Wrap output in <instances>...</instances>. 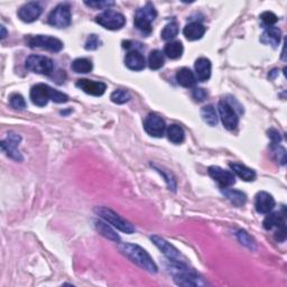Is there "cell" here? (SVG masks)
Segmentation results:
<instances>
[{"mask_svg":"<svg viewBox=\"0 0 287 287\" xmlns=\"http://www.w3.org/2000/svg\"><path fill=\"white\" fill-rule=\"evenodd\" d=\"M71 9L67 4H61L52 11L49 16V24L56 28H65L71 24Z\"/></svg>","mask_w":287,"mask_h":287,"instance_id":"7","label":"cell"},{"mask_svg":"<svg viewBox=\"0 0 287 287\" xmlns=\"http://www.w3.org/2000/svg\"><path fill=\"white\" fill-rule=\"evenodd\" d=\"M183 45L181 42L175 41V42H169L165 45V48H164V53L166 54V56H168L169 59L172 60H177L180 59L182 54H183Z\"/></svg>","mask_w":287,"mask_h":287,"instance_id":"27","label":"cell"},{"mask_svg":"<svg viewBox=\"0 0 287 287\" xmlns=\"http://www.w3.org/2000/svg\"><path fill=\"white\" fill-rule=\"evenodd\" d=\"M176 81L184 88H192L195 84V77L190 69L183 68L176 73Z\"/></svg>","mask_w":287,"mask_h":287,"instance_id":"24","label":"cell"},{"mask_svg":"<svg viewBox=\"0 0 287 287\" xmlns=\"http://www.w3.org/2000/svg\"><path fill=\"white\" fill-rule=\"evenodd\" d=\"M205 33V27L203 25L199 24V23H190L187 24L183 31V34L189 41H197L202 39V36Z\"/></svg>","mask_w":287,"mask_h":287,"instance_id":"22","label":"cell"},{"mask_svg":"<svg viewBox=\"0 0 287 287\" xmlns=\"http://www.w3.org/2000/svg\"><path fill=\"white\" fill-rule=\"evenodd\" d=\"M42 12L43 9L39 3H27L18 11V17L25 23H33L39 20Z\"/></svg>","mask_w":287,"mask_h":287,"instance_id":"15","label":"cell"},{"mask_svg":"<svg viewBox=\"0 0 287 287\" xmlns=\"http://www.w3.org/2000/svg\"><path fill=\"white\" fill-rule=\"evenodd\" d=\"M211 69H212V64H211V61L209 59H197L195 62V73L197 80L201 82L208 81L211 77Z\"/></svg>","mask_w":287,"mask_h":287,"instance_id":"19","label":"cell"},{"mask_svg":"<svg viewBox=\"0 0 287 287\" xmlns=\"http://www.w3.org/2000/svg\"><path fill=\"white\" fill-rule=\"evenodd\" d=\"M229 166L232 169L233 173L241 178V180L246 181V182L255 181L256 172L253 171V169L244 166L242 165V164H239V163H230Z\"/></svg>","mask_w":287,"mask_h":287,"instance_id":"21","label":"cell"},{"mask_svg":"<svg viewBox=\"0 0 287 287\" xmlns=\"http://www.w3.org/2000/svg\"><path fill=\"white\" fill-rule=\"evenodd\" d=\"M71 68L75 73H89L91 72L93 65L88 59H77L72 62Z\"/></svg>","mask_w":287,"mask_h":287,"instance_id":"31","label":"cell"},{"mask_svg":"<svg viewBox=\"0 0 287 287\" xmlns=\"http://www.w3.org/2000/svg\"><path fill=\"white\" fill-rule=\"evenodd\" d=\"M84 4L95 9H109L110 7L115 6L114 2H107V0L105 2H86Z\"/></svg>","mask_w":287,"mask_h":287,"instance_id":"38","label":"cell"},{"mask_svg":"<svg viewBox=\"0 0 287 287\" xmlns=\"http://www.w3.org/2000/svg\"><path fill=\"white\" fill-rule=\"evenodd\" d=\"M164 63H165V60H164V55L161 51L155 50L150 52L148 56V65L150 69L159 70L163 67Z\"/></svg>","mask_w":287,"mask_h":287,"instance_id":"30","label":"cell"},{"mask_svg":"<svg viewBox=\"0 0 287 287\" xmlns=\"http://www.w3.org/2000/svg\"><path fill=\"white\" fill-rule=\"evenodd\" d=\"M6 36H7L6 28H5V26H2V40H4Z\"/></svg>","mask_w":287,"mask_h":287,"instance_id":"43","label":"cell"},{"mask_svg":"<svg viewBox=\"0 0 287 287\" xmlns=\"http://www.w3.org/2000/svg\"><path fill=\"white\" fill-rule=\"evenodd\" d=\"M260 20L266 26H271V25L276 24L277 21H278V18H277V16L275 15L274 13L265 12L260 15Z\"/></svg>","mask_w":287,"mask_h":287,"instance_id":"37","label":"cell"},{"mask_svg":"<svg viewBox=\"0 0 287 287\" xmlns=\"http://www.w3.org/2000/svg\"><path fill=\"white\" fill-rule=\"evenodd\" d=\"M154 167L156 168L157 171L162 174V175L164 176V178H165V181H166V183H167V185H168V187H169V190L175 191V190H176V181H175V178L173 177L172 173L166 174V173H165V171H164L163 168H159V167H157L156 165H154Z\"/></svg>","mask_w":287,"mask_h":287,"instance_id":"36","label":"cell"},{"mask_svg":"<svg viewBox=\"0 0 287 287\" xmlns=\"http://www.w3.org/2000/svg\"><path fill=\"white\" fill-rule=\"evenodd\" d=\"M263 228L266 230H270L272 228H279L281 225H285V212L283 210V213L280 212H274L266 216L263 220Z\"/></svg>","mask_w":287,"mask_h":287,"instance_id":"25","label":"cell"},{"mask_svg":"<svg viewBox=\"0 0 287 287\" xmlns=\"http://www.w3.org/2000/svg\"><path fill=\"white\" fill-rule=\"evenodd\" d=\"M22 137L18 136L17 134L9 133L7 138L2 142V150L3 152L13 159H15L16 162H23L24 161V157L21 154L20 150H18L17 146L21 143Z\"/></svg>","mask_w":287,"mask_h":287,"instance_id":"12","label":"cell"},{"mask_svg":"<svg viewBox=\"0 0 287 287\" xmlns=\"http://www.w3.org/2000/svg\"><path fill=\"white\" fill-rule=\"evenodd\" d=\"M218 109L224 128L228 130L236 129L239 124V117L232 106L227 100H221L218 105Z\"/></svg>","mask_w":287,"mask_h":287,"instance_id":"8","label":"cell"},{"mask_svg":"<svg viewBox=\"0 0 287 287\" xmlns=\"http://www.w3.org/2000/svg\"><path fill=\"white\" fill-rule=\"evenodd\" d=\"M208 172L209 175L212 177L222 189L232 186L234 182H236V177H234L232 172L227 171V169H223L219 166H211L209 167Z\"/></svg>","mask_w":287,"mask_h":287,"instance_id":"13","label":"cell"},{"mask_svg":"<svg viewBox=\"0 0 287 287\" xmlns=\"http://www.w3.org/2000/svg\"><path fill=\"white\" fill-rule=\"evenodd\" d=\"M281 32L278 27H268L267 30L262 33L260 37V42L265 45H270L272 48H277L280 43Z\"/></svg>","mask_w":287,"mask_h":287,"instance_id":"20","label":"cell"},{"mask_svg":"<svg viewBox=\"0 0 287 287\" xmlns=\"http://www.w3.org/2000/svg\"><path fill=\"white\" fill-rule=\"evenodd\" d=\"M28 45L32 49H43L50 52H60L63 49V43L56 37L37 35L28 41Z\"/></svg>","mask_w":287,"mask_h":287,"instance_id":"9","label":"cell"},{"mask_svg":"<svg viewBox=\"0 0 287 287\" xmlns=\"http://www.w3.org/2000/svg\"><path fill=\"white\" fill-rule=\"evenodd\" d=\"M95 212L102 218L105 221H107L108 223L111 224L112 227L120 230V231L125 233H134L135 232V227L131 224L129 221H127L126 219L122 218L118 213H116L115 211H112L111 209L105 208V206H97L95 209Z\"/></svg>","mask_w":287,"mask_h":287,"instance_id":"3","label":"cell"},{"mask_svg":"<svg viewBox=\"0 0 287 287\" xmlns=\"http://www.w3.org/2000/svg\"><path fill=\"white\" fill-rule=\"evenodd\" d=\"M237 237L239 239V241L241 244H243L244 247H247L251 250H255L256 249V243L253 241V239L249 236V234L244 231V230H239L237 233Z\"/></svg>","mask_w":287,"mask_h":287,"instance_id":"34","label":"cell"},{"mask_svg":"<svg viewBox=\"0 0 287 287\" xmlns=\"http://www.w3.org/2000/svg\"><path fill=\"white\" fill-rule=\"evenodd\" d=\"M275 206V200L269 193L267 192H259L257 193L256 199H255V208L258 213H269L270 211L274 209Z\"/></svg>","mask_w":287,"mask_h":287,"instance_id":"17","label":"cell"},{"mask_svg":"<svg viewBox=\"0 0 287 287\" xmlns=\"http://www.w3.org/2000/svg\"><path fill=\"white\" fill-rule=\"evenodd\" d=\"M222 193L224 194V196L227 197V199L231 202L232 204L237 205V206H241L244 203H246L247 201V196L244 193H242L241 191H237V190H229L225 187L224 190H222Z\"/></svg>","mask_w":287,"mask_h":287,"instance_id":"26","label":"cell"},{"mask_svg":"<svg viewBox=\"0 0 287 287\" xmlns=\"http://www.w3.org/2000/svg\"><path fill=\"white\" fill-rule=\"evenodd\" d=\"M178 34V25L176 22H172L167 24L165 27H164V30L162 31V39L164 41H171L173 39H175Z\"/></svg>","mask_w":287,"mask_h":287,"instance_id":"32","label":"cell"},{"mask_svg":"<svg viewBox=\"0 0 287 287\" xmlns=\"http://www.w3.org/2000/svg\"><path fill=\"white\" fill-rule=\"evenodd\" d=\"M167 137L174 144H181L184 142L185 133L181 126L171 125L166 130Z\"/></svg>","mask_w":287,"mask_h":287,"instance_id":"28","label":"cell"},{"mask_svg":"<svg viewBox=\"0 0 287 287\" xmlns=\"http://www.w3.org/2000/svg\"><path fill=\"white\" fill-rule=\"evenodd\" d=\"M268 137L270 138L272 145H278L281 142V135L279 131L276 129L268 130Z\"/></svg>","mask_w":287,"mask_h":287,"instance_id":"41","label":"cell"},{"mask_svg":"<svg viewBox=\"0 0 287 287\" xmlns=\"http://www.w3.org/2000/svg\"><path fill=\"white\" fill-rule=\"evenodd\" d=\"M125 63L127 68L133 70V71H142L145 69V58L143 54L138 51H130L128 54L126 55Z\"/></svg>","mask_w":287,"mask_h":287,"instance_id":"18","label":"cell"},{"mask_svg":"<svg viewBox=\"0 0 287 287\" xmlns=\"http://www.w3.org/2000/svg\"><path fill=\"white\" fill-rule=\"evenodd\" d=\"M144 128L149 136L159 138L164 136V133L166 130V125L162 117H159L156 114H149L144 121Z\"/></svg>","mask_w":287,"mask_h":287,"instance_id":"11","label":"cell"},{"mask_svg":"<svg viewBox=\"0 0 287 287\" xmlns=\"http://www.w3.org/2000/svg\"><path fill=\"white\" fill-rule=\"evenodd\" d=\"M25 67L28 71L34 72L37 74H43V75H50L53 72L54 63L50 58L42 55H31L28 56Z\"/></svg>","mask_w":287,"mask_h":287,"instance_id":"5","label":"cell"},{"mask_svg":"<svg viewBox=\"0 0 287 287\" xmlns=\"http://www.w3.org/2000/svg\"><path fill=\"white\" fill-rule=\"evenodd\" d=\"M100 43H101L100 39H99L97 35H90L87 40L86 50H88V51L97 50L99 48V45H100Z\"/></svg>","mask_w":287,"mask_h":287,"instance_id":"39","label":"cell"},{"mask_svg":"<svg viewBox=\"0 0 287 287\" xmlns=\"http://www.w3.org/2000/svg\"><path fill=\"white\" fill-rule=\"evenodd\" d=\"M96 22L106 30L118 31L126 24V18L118 12L106 11L96 17Z\"/></svg>","mask_w":287,"mask_h":287,"instance_id":"6","label":"cell"},{"mask_svg":"<svg viewBox=\"0 0 287 287\" xmlns=\"http://www.w3.org/2000/svg\"><path fill=\"white\" fill-rule=\"evenodd\" d=\"M150 240H152L155 246H156L159 250H161L164 255L168 258V259L183 261L182 253L178 251L177 249L173 246V244L166 241L165 239H163L162 237H158V236H152L150 237Z\"/></svg>","mask_w":287,"mask_h":287,"instance_id":"14","label":"cell"},{"mask_svg":"<svg viewBox=\"0 0 287 287\" xmlns=\"http://www.w3.org/2000/svg\"><path fill=\"white\" fill-rule=\"evenodd\" d=\"M110 99L114 103H117V105H122V103L128 102L131 99V96L127 90H124V89H118V90H115L111 93Z\"/></svg>","mask_w":287,"mask_h":287,"instance_id":"33","label":"cell"},{"mask_svg":"<svg viewBox=\"0 0 287 287\" xmlns=\"http://www.w3.org/2000/svg\"><path fill=\"white\" fill-rule=\"evenodd\" d=\"M206 97H208V93H206L204 89L197 88L194 89V91H193V98H194L196 101H203Z\"/></svg>","mask_w":287,"mask_h":287,"instance_id":"42","label":"cell"},{"mask_svg":"<svg viewBox=\"0 0 287 287\" xmlns=\"http://www.w3.org/2000/svg\"><path fill=\"white\" fill-rule=\"evenodd\" d=\"M11 105L16 110H24L26 108V101L24 97L16 93V95H13L11 97Z\"/></svg>","mask_w":287,"mask_h":287,"instance_id":"35","label":"cell"},{"mask_svg":"<svg viewBox=\"0 0 287 287\" xmlns=\"http://www.w3.org/2000/svg\"><path fill=\"white\" fill-rule=\"evenodd\" d=\"M201 117L202 119H203L206 124L209 126L213 127L216 124H218V116H216V112L213 106H205L201 109Z\"/></svg>","mask_w":287,"mask_h":287,"instance_id":"29","label":"cell"},{"mask_svg":"<svg viewBox=\"0 0 287 287\" xmlns=\"http://www.w3.org/2000/svg\"><path fill=\"white\" fill-rule=\"evenodd\" d=\"M77 87L79 89H81L83 92H86L90 96H95V97L102 96L107 90V86L103 82L92 81V80H88V79L78 80Z\"/></svg>","mask_w":287,"mask_h":287,"instance_id":"16","label":"cell"},{"mask_svg":"<svg viewBox=\"0 0 287 287\" xmlns=\"http://www.w3.org/2000/svg\"><path fill=\"white\" fill-rule=\"evenodd\" d=\"M167 270L171 272L174 277V281L180 286L185 287H195V286H205L206 281L202 277L196 274L194 270L190 269L183 261L168 259Z\"/></svg>","mask_w":287,"mask_h":287,"instance_id":"1","label":"cell"},{"mask_svg":"<svg viewBox=\"0 0 287 287\" xmlns=\"http://www.w3.org/2000/svg\"><path fill=\"white\" fill-rule=\"evenodd\" d=\"M274 152L277 155L278 162H280L281 165H285L286 163V150L284 147H281L279 145H274Z\"/></svg>","mask_w":287,"mask_h":287,"instance_id":"40","label":"cell"},{"mask_svg":"<svg viewBox=\"0 0 287 287\" xmlns=\"http://www.w3.org/2000/svg\"><path fill=\"white\" fill-rule=\"evenodd\" d=\"M53 95L54 89L49 87L48 84L39 83L32 88L31 100L37 107H45L53 99Z\"/></svg>","mask_w":287,"mask_h":287,"instance_id":"10","label":"cell"},{"mask_svg":"<svg viewBox=\"0 0 287 287\" xmlns=\"http://www.w3.org/2000/svg\"><path fill=\"white\" fill-rule=\"evenodd\" d=\"M119 248L120 251L124 253L125 256L128 257L133 262L137 263L143 269L149 272H154V274L157 272L158 268L156 263H155L153 258L150 257L149 253L146 251L144 248L134 243H120Z\"/></svg>","mask_w":287,"mask_h":287,"instance_id":"2","label":"cell"},{"mask_svg":"<svg viewBox=\"0 0 287 287\" xmlns=\"http://www.w3.org/2000/svg\"><path fill=\"white\" fill-rule=\"evenodd\" d=\"M95 225L99 232H100L103 237H106L107 239L112 240V241L119 242L120 241V237L117 234V232L112 229L109 224H108L107 221H101V220H97L95 221Z\"/></svg>","mask_w":287,"mask_h":287,"instance_id":"23","label":"cell"},{"mask_svg":"<svg viewBox=\"0 0 287 287\" xmlns=\"http://www.w3.org/2000/svg\"><path fill=\"white\" fill-rule=\"evenodd\" d=\"M157 17V12L150 3H147L143 8L136 12L135 26L145 35H149L152 33V23Z\"/></svg>","mask_w":287,"mask_h":287,"instance_id":"4","label":"cell"}]
</instances>
